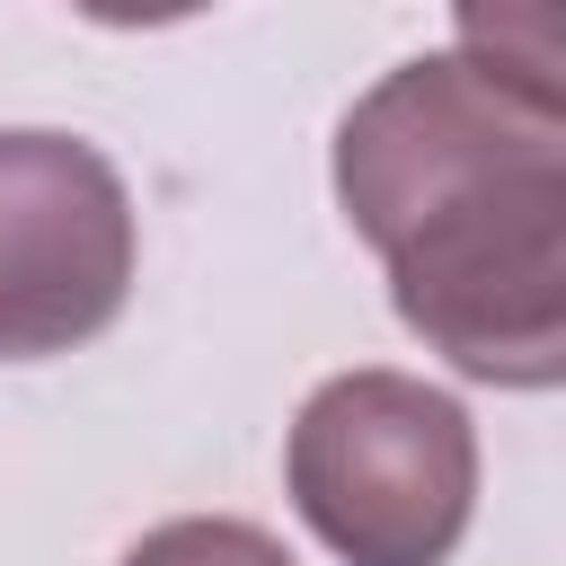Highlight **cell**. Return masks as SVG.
Returning <instances> with one entry per match:
<instances>
[{
  "label": "cell",
  "mask_w": 566,
  "mask_h": 566,
  "mask_svg": "<svg viewBox=\"0 0 566 566\" xmlns=\"http://www.w3.org/2000/svg\"><path fill=\"white\" fill-rule=\"evenodd\" d=\"M283 486L345 566H451L478 513V424L451 389L363 363L301 398Z\"/></svg>",
  "instance_id": "cell-2"
},
{
  "label": "cell",
  "mask_w": 566,
  "mask_h": 566,
  "mask_svg": "<svg viewBox=\"0 0 566 566\" xmlns=\"http://www.w3.org/2000/svg\"><path fill=\"white\" fill-rule=\"evenodd\" d=\"M336 203L389 310L460 380H566V80L486 44L380 71L336 124Z\"/></svg>",
  "instance_id": "cell-1"
},
{
  "label": "cell",
  "mask_w": 566,
  "mask_h": 566,
  "mask_svg": "<svg viewBox=\"0 0 566 566\" xmlns=\"http://www.w3.org/2000/svg\"><path fill=\"white\" fill-rule=\"evenodd\" d=\"M142 230L124 168L44 124L0 133V363H53L133 301Z\"/></svg>",
  "instance_id": "cell-3"
},
{
  "label": "cell",
  "mask_w": 566,
  "mask_h": 566,
  "mask_svg": "<svg viewBox=\"0 0 566 566\" xmlns=\"http://www.w3.org/2000/svg\"><path fill=\"white\" fill-rule=\"evenodd\" d=\"M115 566H301L265 522H239V513H177L159 531H142Z\"/></svg>",
  "instance_id": "cell-4"
}]
</instances>
